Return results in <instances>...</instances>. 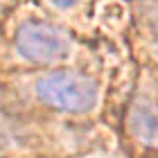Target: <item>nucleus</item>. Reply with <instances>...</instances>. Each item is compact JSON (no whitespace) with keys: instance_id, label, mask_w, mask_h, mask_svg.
<instances>
[{"instance_id":"obj_1","label":"nucleus","mask_w":158,"mask_h":158,"mask_svg":"<svg viewBox=\"0 0 158 158\" xmlns=\"http://www.w3.org/2000/svg\"><path fill=\"white\" fill-rule=\"evenodd\" d=\"M36 95L43 104L68 113H86L97 102L95 79L75 70H54L39 79Z\"/></svg>"},{"instance_id":"obj_2","label":"nucleus","mask_w":158,"mask_h":158,"mask_svg":"<svg viewBox=\"0 0 158 158\" xmlns=\"http://www.w3.org/2000/svg\"><path fill=\"white\" fill-rule=\"evenodd\" d=\"M16 50L32 63L61 61L70 52V41L61 30L43 20H27L16 32Z\"/></svg>"},{"instance_id":"obj_3","label":"nucleus","mask_w":158,"mask_h":158,"mask_svg":"<svg viewBox=\"0 0 158 158\" xmlns=\"http://www.w3.org/2000/svg\"><path fill=\"white\" fill-rule=\"evenodd\" d=\"M129 129L142 145L158 147V104L152 99H138L129 111Z\"/></svg>"},{"instance_id":"obj_4","label":"nucleus","mask_w":158,"mask_h":158,"mask_svg":"<svg viewBox=\"0 0 158 158\" xmlns=\"http://www.w3.org/2000/svg\"><path fill=\"white\" fill-rule=\"evenodd\" d=\"M52 2L59 7V9H68V7H73L77 2V0H52Z\"/></svg>"}]
</instances>
